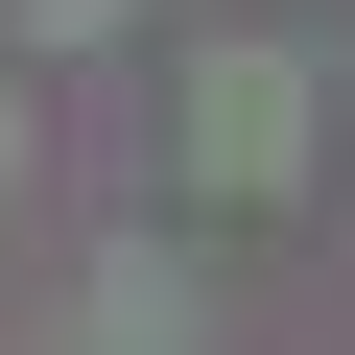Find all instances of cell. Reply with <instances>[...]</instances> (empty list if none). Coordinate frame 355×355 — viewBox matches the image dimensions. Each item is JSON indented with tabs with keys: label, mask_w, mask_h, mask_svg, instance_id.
Returning <instances> with one entry per match:
<instances>
[{
	"label": "cell",
	"mask_w": 355,
	"mask_h": 355,
	"mask_svg": "<svg viewBox=\"0 0 355 355\" xmlns=\"http://www.w3.org/2000/svg\"><path fill=\"white\" fill-rule=\"evenodd\" d=\"M190 190H308V71L284 48H214L190 71Z\"/></svg>",
	"instance_id": "cell-1"
}]
</instances>
